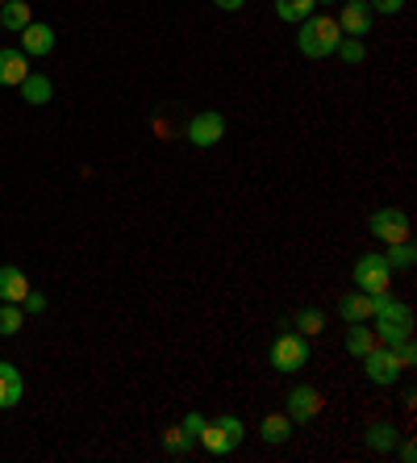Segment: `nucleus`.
<instances>
[{"mask_svg":"<svg viewBox=\"0 0 417 463\" xmlns=\"http://www.w3.org/2000/svg\"><path fill=\"white\" fill-rule=\"evenodd\" d=\"M338 43H343V30H338V22H334L330 13H309L297 25V51L305 59H330L338 51Z\"/></svg>","mask_w":417,"mask_h":463,"instance_id":"nucleus-1","label":"nucleus"},{"mask_svg":"<svg viewBox=\"0 0 417 463\" xmlns=\"http://www.w3.org/2000/svg\"><path fill=\"white\" fill-rule=\"evenodd\" d=\"M242 439H246V426H242V418H234V413H222V418L204 421V430L196 434V442H201L209 455L238 451V447H242Z\"/></svg>","mask_w":417,"mask_h":463,"instance_id":"nucleus-2","label":"nucleus"},{"mask_svg":"<svg viewBox=\"0 0 417 463\" xmlns=\"http://www.w3.org/2000/svg\"><path fill=\"white\" fill-rule=\"evenodd\" d=\"M268 364H271V372H284V376L300 372V367L309 364V338L297 335V330L276 335V343H271V351H268Z\"/></svg>","mask_w":417,"mask_h":463,"instance_id":"nucleus-3","label":"nucleus"},{"mask_svg":"<svg viewBox=\"0 0 417 463\" xmlns=\"http://www.w3.org/2000/svg\"><path fill=\"white\" fill-rule=\"evenodd\" d=\"M355 288L367 292V297H375V292H388L393 288V268L384 263V255H359L355 259Z\"/></svg>","mask_w":417,"mask_h":463,"instance_id":"nucleus-4","label":"nucleus"},{"mask_svg":"<svg viewBox=\"0 0 417 463\" xmlns=\"http://www.w3.org/2000/svg\"><path fill=\"white\" fill-rule=\"evenodd\" d=\"M359 364H364V376L372 380V384H384V388L396 384V380L405 376V364L396 359L393 346H372V351H367Z\"/></svg>","mask_w":417,"mask_h":463,"instance_id":"nucleus-5","label":"nucleus"},{"mask_svg":"<svg viewBox=\"0 0 417 463\" xmlns=\"http://www.w3.org/2000/svg\"><path fill=\"white\" fill-rule=\"evenodd\" d=\"M184 138L193 142V146H201V151H209V146H217V142L225 138V118L217 113V109H201V113H193V118H188Z\"/></svg>","mask_w":417,"mask_h":463,"instance_id":"nucleus-6","label":"nucleus"},{"mask_svg":"<svg viewBox=\"0 0 417 463\" xmlns=\"http://www.w3.org/2000/svg\"><path fill=\"white\" fill-rule=\"evenodd\" d=\"M321 392L313 384H292L289 392H284V413L292 418V426H305V421H313L321 413Z\"/></svg>","mask_w":417,"mask_h":463,"instance_id":"nucleus-7","label":"nucleus"},{"mask_svg":"<svg viewBox=\"0 0 417 463\" xmlns=\"http://www.w3.org/2000/svg\"><path fill=\"white\" fill-rule=\"evenodd\" d=\"M367 234L380 238V242H401V238H409V213L401 205L375 209L372 222H367Z\"/></svg>","mask_w":417,"mask_h":463,"instance_id":"nucleus-8","label":"nucleus"},{"mask_svg":"<svg viewBox=\"0 0 417 463\" xmlns=\"http://www.w3.org/2000/svg\"><path fill=\"white\" fill-rule=\"evenodd\" d=\"M372 5L367 0H343V13L334 17L338 22V30H343V38H364V33H372Z\"/></svg>","mask_w":417,"mask_h":463,"instance_id":"nucleus-9","label":"nucleus"},{"mask_svg":"<svg viewBox=\"0 0 417 463\" xmlns=\"http://www.w3.org/2000/svg\"><path fill=\"white\" fill-rule=\"evenodd\" d=\"M17 38H22V46H17V51H22L25 59H46V54L54 51V43H59V33H54L46 22H30L22 33H17Z\"/></svg>","mask_w":417,"mask_h":463,"instance_id":"nucleus-10","label":"nucleus"},{"mask_svg":"<svg viewBox=\"0 0 417 463\" xmlns=\"http://www.w3.org/2000/svg\"><path fill=\"white\" fill-rule=\"evenodd\" d=\"M25 397V376L22 367H13L9 359H0V410H13Z\"/></svg>","mask_w":417,"mask_h":463,"instance_id":"nucleus-11","label":"nucleus"},{"mask_svg":"<svg viewBox=\"0 0 417 463\" xmlns=\"http://www.w3.org/2000/svg\"><path fill=\"white\" fill-rule=\"evenodd\" d=\"M25 76H30V59L17 46H5L0 51V88H17Z\"/></svg>","mask_w":417,"mask_h":463,"instance_id":"nucleus-12","label":"nucleus"},{"mask_svg":"<svg viewBox=\"0 0 417 463\" xmlns=\"http://www.w3.org/2000/svg\"><path fill=\"white\" fill-rule=\"evenodd\" d=\"M346 355H355V359H364L372 346H380V338H375V330L367 322H346Z\"/></svg>","mask_w":417,"mask_h":463,"instance_id":"nucleus-13","label":"nucleus"},{"mask_svg":"<svg viewBox=\"0 0 417 463\" xmlns=\"http://www.w3.org/2000/svg\"><path fill=\"white\" fill-rule=\"evenodd\" d=\"M364 442H367V451H375V455H393L396 442H401V430H396L393 421H375V426H367Z\"/></svg>","mask_w":417,"mask_h":463,"instance_id":"nucleus-14","label":"nucleus"},{"mask_svg":"<svg viewBox=\"0 0 417 463\" xmlns=\"http://www.w3.org/2000/svg\"><path fill=\"white\" fill-rule=\"evenodd\" d=\"M17 88H22L25 105H51V100H54V84H51V76H43V71H30V76H25Z\"/></svg>","mask_w":417,"mask_h":463,"instance_id":"nucleus-15","label":"nucleus"},{"mask_svg":"<svg viewBox=\"0 0 417 463\" xmlns=\"http://www.w3.org/2000/svg\"><path fill=\"white\" fill-rule=\"evenodd\" d=\"M25 292H30V280H25V271L13 268V263H5V268H0V301L22 305Z\"/></svg>","mask_w":417,"mask_h":463,"instance_id":"nucleus-16","label":"nucleus"},{"mask_svg":"<svg viewBox=\"0 0 417 463\" xmlns=\"http://www.w3.org/2000/svg\"><path fill=\"white\" fill-rule=\"evenodd\" d=\"M338 317L343 322H372V297L367 292H346L343 301H338Z\"/></svg>","mask_w":417,"mask_h":463,"instance_id":"nucleus-17","label":"nucleus"},{"mask_svg":"<svg viewBox=\"0 0 417 463\" xmlns=\"http://www.w3.org/2000/svg\"><path fill=\"white\" fill-rule=\"evenodd\" d=\"M259 439L271 442V447L289 442L292 439V418H289V413H268V418L259 421Z\"/></svg>","mask_w":417,"mask_h":463,"instance_id":"nucleus-18","label":"nucleus"},{"mask_svg":"<svg viewBox=\"0 0 417 463\" xmlns=\"http://www.w3.org/2000/svg\"><path fill=\"white\" fill-rule=\"evenodd\" d=\"M33 22V13H30V0H5L0 5V25L5 30H13V33H22L25 25Z\"/></svg>","mask_w":417,"mask_h":463,"instance_id":"nucleus-19","label":"nucleus"},{"mask_svg":"<svg viewBox=\"0 0 417 463\" xmlns=\"http://www.w3.org/2000/svg\"><path fill=\"white\" fill-rule=\"evenodd\" d=\"M384 263L393 271H413V263H417L413 242H409V238H401V242H384Z\"/></svg>","mask_w":417,"mask_h":463,"instance_id":"nucleus-20","label":"nucleus"},{"mask_svg":"<svg viewBox=\"0 0 417 463\" xmlns=\"http://www.w3.org/2000/svg\"><path fill=\"white\" fill-rule=\"evenodd\" d=\"M309 13H317V5L313 0H276V17L289 25H300Z\"/></svg>","mask_w":417,"mask_h":463,"instance_id":"nucleus-21","label":"nucleus"},{"mask_svg":"<svg viewBox=\"0 0 417 463\" xmlns=\"http://www.w3.org/2000/svg\"><path fill=\"white\" fill-rule=\"evenodd\" d=\"M292 330H297V335H321V330H326V313L321 309H297L292 313Z\"/></svg>","mask_w":417,"mask_h":463,"instance_id":"nucleus-22","label":"nucleus"},{"mask_svg":"<svg viewBox=\"0 0 417 463\" xmlns=\"http://www.w3.org/2000/svg\"><path fill=\"white\" fill-rule=\"evenodd\" d=\"M22 322H25L22 305L0 301V338H13V335H17V330H22Z\"/></svg>","mask_w":417,"mask_h":463,"instance_id":"nucleus-23","label":"nucleus"},{"mask_svg":"<svg viewBox=\"0 0 417 463\" xmlns=\"http://www.w3.org/2000/svg\"><path fill=\"white\" fill-rule=\"evenodd\" d=\"M338 59H343V63H351V67H359L367 59V46H364V38H343V43H338Z\"/></svg>","mask_w":417,"mask_h":463,"instance_id":"nucleus-24","label":"nucleus"},{"mask_svg":"<svg viewBox=\"0 0 417 463\" xmlns=\"http://www.w3.org/2000/svg\"><path fill=\"white\" fill-rule=\"evenodd\" d=\"M163 451H167V455H188V451H193V439H188L180 426H172V430L163 434Z\"/></svg>","mask_w":417,"mask_h":463,"instance_id":"nucleus-25","label":"nucleus"},{"mask_svg":"<svg viewBox=\"0 0 417 463\" xmlns=\"http://www.w3.org/2000/svg\"><path fill=\"white\" fill-rule=\"evenodd\" d=\"M204 421H209V418H204V413H196V410H193V413H188V418L180 421V430H184V434H188V439L196 442V434L204 430Z\"/></svg>","mask_w":417,"mask_h":463,"instance_id":"nucleus-26","label":"nucleus"},{"mask_svg":"<svg viewBox=\"0 0 417 463\" xmlns=\"http://www.w3.org/2000/svg\"><path fill=\"white\" fill-rule=\"evenodd\" d=\"M22 313H46V297H43V292H38V288L25 292V297H22Z\"/></svg>","mask_w":417,"mask_h":463,"instance_id":"nucleus-27","label":"nucleus"},{"mask_svg":"<svg viewBox=\"0 0 417 463\" xmlns=\"http://www.w3.org/2000/svg\"><path fill=\"white\" fill-rule=\"evenodd\" d=\"M367 5H372V13H388V17L405 9V0H367Z\"/></svg>","mask_w":417,"mask_h":463,"instance_id":"nucleus-28","label":"nucleus"},{"mask_svg":"<svg viewBox=\"0 0 417 463\" xmlns=\"http://www.w3.org/2000/svg\"><path fill=\"white\" fill-rule=\"evenodd\" d=\"M396 455H401V463H413L417 459V447H413V442H396Z\"/></svg>","mask_w":417,"mask_h":463,"instance_id":"nucleus-29","label":"nucleus"},{"mask_svg":"<svg viewBox=\"0 0 417 463\" xmlns=\"http://www.w3.org/2000/svg\"><path fill=\"white\" fill-rule=\"evenodd\" d=\"M213 5H217V9H225V13H238L246 0H213Z\"/></svg>","mask_w":417,"mask_h":463,"instance_id":"nucleus-30","label":"nucleus"},{"mask_svg":"<svg viewBox=\"0 0 417 463\" xmlns=\"http://www.w3.org/2000/svg\"><path fill=\"white\" fill-rule=\"evenodd\" d=\"M313 5H326V9H330V5H334V0H313Z\"/></svg>","mask_w":417,"mask_h":463,"instance_id":"nucleus-31","label":"nucleus"},{"mask_svg":"<svg viewBox=\"0 0 417 463\" xmlns=\"http://www.w3.org/2000/svg\"><path fill=\"white\" fill-rule=\"evenodd\" d=\"M0 30H5V25H0Z\"/></svg>","mask_w":417,"mask_h":463,"instance_id":"nucleus-32","label":"nucleus"},{"mask_svg":"<svg viewBox=\"0 0 417 463\" xmlns=\"http://www.w3.org/2000/svg\"><path fill=\"white\" fill-rule=\"evenodd\" d=\"M0 5H5V0H0Z\"/></svg>","mask_w":417,"mask_h":463,"instance_id":"nucleus-33","label":"nucleus"}]
</instances>
